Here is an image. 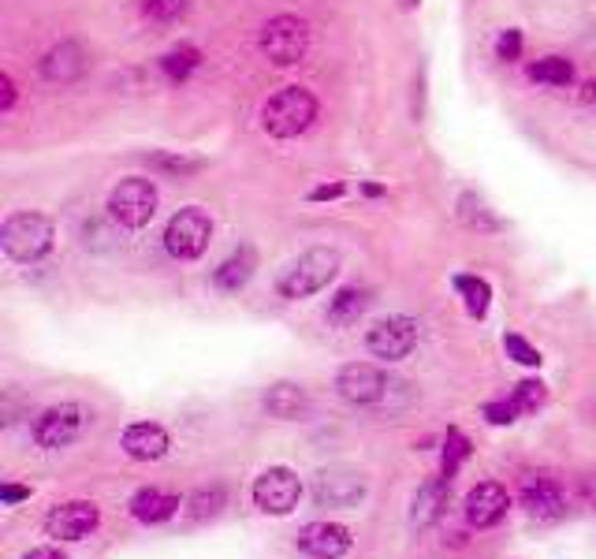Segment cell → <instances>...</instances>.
<instances>
[{
	"instance_id": "32",
	"label": "cell",
	"mask_w": 596,
	"mask_h": 559,
	"mask_svg": "<svg viewBox=\"0 0 596 559\" xmlns=\"http://www.w3.org/2000/svg\"><path fill=\"white\" fill-rule=\"evenodd\" d=\"M515 407L522 410V414H529V410H537L544 403V399H548V392H544V384L541 381H522L515 388Z\"/></svg>"
},
{
	"instance_id": "6",
	"label": "cell",
	"mask_w": 596,
	"mask_h": 559,
	"mask_svg": "<svg viewBox=\"0 0 596 559\" xmlns=\"http://www.w3.org/2000/svg\"><path fill=\"white\" fill-rule=\"evenodd\" d=\"M310 49V27L298 15H276L261 30V53L269 56L276 68H291Z\"/></svg>"
},
{
	"instance_id": "2",
	"label": "cell",
	"mask_w": 596,
	"mask_h": 559,
	"mask_svg": "<svg viewBox=\"0 0 596 559\" xmlns=\"http://www.w3.org/2000/svg\"><path fill=\"white\" fill-rule=\"evenodd\" d=\"M317 120V97L302 86H284L280 94H272L261 109V127L272 138H298L306 135Z\"/></svg>"
},
{
	"instance_id": "37",
	"label": "cell",
	"mask_w": 596,
	"mask_h": 559,
	"mask_svg": "<svg viewBox=\"0 0 596 559\" xmlns=\"http://www.w3.org/2000/svg\"><path fill=\"white\" fill-rule=\"evenodd\" d=\"M0 90H4V97H0V109L8 112L15 105V86H12V75H0Z\"/></svg>"
},
{
	"instance_id": "20",
	"label": "cell",
	"mask_w": 596,
	"mask_h": 559,
	"mask_svg": "<svg viewBox=\"0 0 596 559\" xmlns=\"http://www.w3.org/2000/svg\"><path fill=\"white\" fill-rule=\"evenodd\" d=\"M261 403H265V410H269L272 418H280V422H295V418H302L306 407H310V399H306V392H302V384H291V381L269 384V392H265Z\"/></svg>"
},
{
	"instance_id": "22",
	"label": "cell",
	"mask_w": 596,
	"mask_h": 559,
	"mask_svg": "<svg viewBox=\"0 0 596 559\" xmlns=\"http://www.w3.org/2000/svg\"><path fill=\"white\" fill-rule=\"evenodd\" d=\"M254 265H258L254 250H250V246H243L239 254H231V258L220 265L217 273H213V280H217L220 291H239V287H246V280L254 276Z\"/></svg>"
},
{
	"instance_id": "5",
	"label": "cell",
	"mask_w": 596,
	"mask_h": 559,
	"mask_svg": "<svg viewBox=\"0 0 596 559\" xmlns=\"http://www.w3.org/2000/svg\"><path fill=\"white\" fill-rule=\"evenodd\" d=\"M209 235H213V220H209V213L198 209V205H187V209H179L176 217L168 220V228H164V246H168L172 258L194 261L205 254Z\"/></svg>"
},
{
	"instance_id": "23",
	"label": "cell",
	"mask_w": 596,
	"mask_h": 559,
	"mask_svg": "<svg viewBox=\"0 0 596 559\" xmlns=\"http://www.w3.org/2000/svg\"><path fill=\"white\" fill-rule=\"evenodd\" d=\"M529 79L544 86H570L574 82V64L567 56H544L537 64H529Z\"/></svg>"
},
{
	"instance_id": "35",
	"label": "cell",
	"mask_w": 596,
	"mask_h": 559,
	"mask_svg": "<svg viewBox=\"0 0 596 559\" xmlns=\"http://www.w3.org/2000/svg\"><path fill=\"white\" fill-rule=\"evenodd\" d=\"M23 500H30V489L27 485H0V504L4 507H12V504H23Z\"/></svg>"
},
{
	"instance_id": "14",
	"label": "cell",
	"mask_w": 596,
	"mask_h": 559,
	"mask_svg": "<svg viewBox=\"0 0 596 559\" xmlns=\"http://www.w3.org/2000/svg\"><path fill=\"white\" fill-rule=\"evenodd\" d=\"M522 507L529 519L537 522H559L567 515V496L552 478H526L522 481Z\"/></svg>"
},
{
	"instance_id": "34",
	"label": "cell",
	"mask_w": 596,
	"mask_h": 559,
	"mask_svg": "<svg viewBox=\"0 0 596 559\" xmlns=\"http://www.w3.org/2000/svg\"><path fill=\"white\" fill-rule=\"evenodd\" d=\"M518 414H522V410L515 407V399H511V403H507V399H503V403H488L485 407V418L492 425H511L518 418Z\"/></svg>"
},
{
	"instance_id": "40",
	"label": "cell",
	"mask_w": 596,
	"mask_h": 559,
	"mask_svg": "<svg viewBox=\"0 0 596 559\" xmlns=\"http://www.w3.org/2000/svg\"><path fill=\"white\" fill-rule=\"evenodd\" d=\"M414 4H418V0H407V8H414Z\"/></svg>"
},
{
	"instance_id": "18",
	"label": "cell",
	"mask_w": 596,
	"mask_h": 559,
	"mask_svg": "<svg viewBox=\"0 0 596 559\" xmlns=\"http://www.w3.org/2000/svg\"><path fill=\"white\" fill-rule=\"evenodd\" d=\"M86 71V53H82L79 41H60V45H53L49 53H45V60H41V75L49 82H75Z\"/></svg>"
},
{
	"instance_id": "38",
	"label": "cell",
	"mask_w": 596,
	"mask_h": 559,
	"mask_svg": "<svg viewBox=\"0 0 596 559\" xmlns=\"http://www.w3.org/2000/svg\"><path fill=\"white\" fill-rule=\"evenodd\" d=\"M23 559H68V556H64L60 548H53V545H41V548H30Z\"/></svg>"
},
{
	"instance_id": "4",
	"label": "cell",
	"mask_w": 596,
	"mask_h": 559,
	"mask_svg": "<svg viewBox=\"0 0 596 559\" xmlns=\"http://www.w3.org/2000/svg\"><path fill=\"white\" fill-rule=\"evenodd\" d=\"M153 213H157V187H153L149 179L127 176V179H120V183L112 187L109 217L116 220V224L131 228V232H138V228H146L149 220H153Z\"/></svg>"
},
{
	"instance_id": "27",
	"label": "cell",
	"mask_w": 596,
	"mask_h": 559,
	"mask_svg": "<svg viewBox=\"0 0 596 559\" xmlns=\"http://www.w3.org/2000/svg\"><path fill=\"white\" fill-rule=\"evenodd\" d=\"M466 459H470V440L462 437L459 429H451V433H447V444H444V474H440V478H455V474H459V466L466 463Z\"/></svg>"
},
{
	"instance_id": "9",
	"label": "cell",
	"mask_w": 596,
	"mask_h": 559,
	"mask_svg": "<svg viewBox=\"0 0 596 559\" xmlns=\"http://www.w3.org/2000/svg\"><path fill=\"white\" fill-rule=\"evenodd\" d=\"M418 336L421 328L414 317H384V321H377V325L369 328L366 336V347L373 358H384V362H399V358H407L414 347H418Z\"/></svg>"
},
{
	"instance_id": "8",
	"label": "cell",
	"mask_w": 596,
	"mask_h": 559,
	"mask_svg": "<svg viewBox=\"0 0 596 559\" xmlns=\"http://www.w3.org/2000/svg\"><path fill=\"white\" fill-rule=\"evenodd\" d=\"M298 496H302V481H298V474L287 470V466H269V470H261V478L254 481V504H258V511L276 515V519H284V515L295 511Z\"/></svg>"
},
{
	"instance_id": "21",
	"label": "cell",
	"mask_w": 596,
	"mask_h": 559,
	"mask_svg": "<svg viewBox=\"0 0 596 559\" xmlns=\"http://www.w3.org/2000/svg\"><path fill=\"white\" fill-rule=\"evenodd\" d=\"M369 302H373L369 299V287H358V284L339 287L336 295H332V302H328V321L336 328L358 325V317L369 310Z\"/></svg>"
},
{
	"instance_id": "16",
	"label": "cell",
	"mask_w": 596,
	"mask_h": 559,
	"mask_svg": "<svg viewBox=\"0 0 596 559\" xmlns=\"http://www.w3.org/2000/svg\"><path fill=\"white\" fill-rule=\"evenodd\" d=\"M123 451L131 455V459H138V463H157V459H164L168 455V448H172V440H168V433H164L157 422H135L123 429Z\"/></svg>"
},
{
	"instance_id": "39",
	"label": "cell",
	"mask_w": 596,
	"mask_h": 559,
	"mask_svg": "<svg viewBox=\"0 0 596 559\" xmlns=\"http://www.w3.org/2000/svg\"><path fill=\"white\" fill-rule=\"evenodd\" d=\"M589 97H593V101H596V82H593V86H589Z\"/></svg>"
},
{
	"instance_id": "15",
	"label": "cell",
	"mask_w": 596,
	"mask_h": 559,
	"mask_svg": "<svg viewBox=\"0 0 596 559\" xmlns=\"http://www.w3.org/2000/svg\"><path fill=\"white\" fill-rule=\"evenodd\" d=\"M507 489L496 485V481H481L474 489L466 492V522L477 526V530H488V526H496V522L507 515Z\"/></svg>"
},
{
	"instance_id": "26",
	"label": "cell",
	"mask_w": 596,
	"mask_h": 559,
	"mask_svg": "<svg viewBox=\"0 0 596 559\" xmlns=\"http://www.w3.org/2000/svg\"><path fill=\"white\" fill-rule=\"evenodd\" d=\"M202 64V56H198V49H190V45H179V49H172V53L164 56V75L172 82H183L190 75V71Z\"/></svg>"
},
{
	"instance_id": "11",
	"label": "cell",
	"mask_w": 596,
	"mask_h": 559,
	"mask_svg": "<svg viewBox=\"0 0 596 559\" xmlns=\"http://www.w3.org/2000/svg\"><path fill=\"white\" fill-rule=\"evenodd\" d=\"M362 496H366V478L354 470L332 466V470H321L313 478V500L321 507H358Z\"/></svg>"
},
{
	"instance_id": "3",
	"label": "cell",
	"mask_w": 596,
	"mask_h": 559,
	"mask_svg": "<svg viewBox=\"0 0 596 559\" xmlns=\"http://www.w3.org/2000/svg\"><path fill=\"white\" fill-rule=\"evenodd\" d=\"M53 220L41 217V213H15L4 220L0 228V246L4 254L19 265H34L53 250Z\"/></svg>"
},
{
	"instance_id": "29",
	"label": "cell",
	"mask_w": 596,
	"mask_h": 559,
	"mask_svg": "<svg viewBox=\"0 0 596 559\" xmlns=\"http://www.w3.org/2000/svg\"><path fill=\"white\" fill-rule=\"evenodd\" d=\"M503 351H507V358H515L518 366H541V351L529 340H522L518 332H507V336H503Z\"/></svg>"
},
{
	"instance_id": "17",
	"label": "cell",
	"mask_w": 596,
	"mask_h": 559,
	"mask_svg": "<svg viewBox=\"0 0 596 559\" xmlns=\"http://www.w3.org/2000/svg\"><path fill=\"white\" fill-rule=\"evenodd\" d=\"M447 492H451V481L447 478H433L425 481L418 492H414V504H410V526L414 530H429L433 522H440L447 507Z\"/></svg>"
},
{
	"instance_id": "13",
	"label": "cell",
	"mask_w": 596,
	"mask_h": 559,
	"mask_svg": "<svg viewBox=\"0 0 596 559\" xmlns=\"http://www.w3.org/2000/svg\"><path fill=\"white\" fill-rule=\"evenodd\" d=\"M298 548L310 559H339L351 552V530L339 522H310L298 530Z\"/></svg>"
},
{
	"instance_id": "31",
	"label": "cell",
	"mask_w": 596,
	"mask_h": 559,
	"mask_svg": "<svg viewBox=\"0 0 596 559\" xmlns=\"http://www.w3.org/2000/svg\"><path fill=\"white\" fill-rule=\"evenodd\" d=\"M142 12L153 23H172V19H179V15L187 12V0H142Z\"/></svg>"
},
{
	"instance_id": "1",
	"label": "cell",
	"mask_w": 596,
	"mask_h": 559,
	"mask_svg": "<svg viewBox=\"0 0 596 559\" xmlns=\"http://www.w3.org/2000/svg\"><path fill=\"white\" fill-rule=\"evenodd\" d=\"M339 273V254L328 250V246H313L306 254H298L291 265H287L280 280H276V291L284 299L298 302V299H310L317 291H325Z\"/></svg>"
},
{
	"instance_id": "10",
	"label": "cell",
	"mask_w": 596,
	"mask_h": 559,
	"mask_svg": "<svg viewBox=\"0 0 596 559\" xmlns=\"http://www.w3.org/2000/svg\"><path fill=\"white\" fill-rule=\"evenodd\" d=\"M336 388L347 403H354V407H369V403H380V399H384V392H388V377H384L373 362H351V366L339 369Z\"/></svg>"
},
{
	"instance_id": "28",
	"label": "cell",
	"mask_w": 596,
	"mask_h": 559,
	"mask_svg": "<svg viewBox=\"0 0 596 559\" xmlns=\"http://www.w3.org/2000/svg\"><path fill=\"white\" fill-rule=\"evenodd\" d=\"M187 507H190V519H213L220 507H224V489H220V485H213V489H198L187 500Z\"/></svg>"
},
{
	"instance_id": "24",
	"label": "cell",
	"mask_w": 596,
	"mask_h": 559,
	"mask_svg": "<svg viewBox=\"0 0 596 559\" xmlns=\"http://www.w3.org/2000/svg\"><path fill=\"white\" fill-rule=\"evenodd\" d=\"M455 291L466 302V314L470 317H485L488 302H492V287L481 280V276H455Z\"/></svg>"
},
{
	"instance_id": "12",
	"label": "cell",
	"mask_w": 596,
	"mask_h": 559,
	"mask_svg": "<svg viewBox=\"0 0 596 559\" xmlns=\"http://www.w3.org/2000/svg\"><path fill=\"white\" fill-rule=\"evenodd\" d=\"M101 522V511L90 500H68V504H56L45 519V533L56 537V541H82L86 533L97 530Z\"/></svg>"
},
{
	"instance_id": "36",
	"label": "cell",
	"mask_w": 596,
	"mask_h": 559,
	"mask_svg": "<svg viewBox=\"0 0 596 559\" xmlns=\"http://www.w3.org/2000/svg\"><path fill=\"white\" fill-rule=\"evenodd\" d=\"M343 183H325V187H317V191H310L313 202H332V198H343Z\"/></svg>"
},
{
	"instance_id": "7",
	"label": "cell",
	"mask_w": 596,
	"mask_h": 559,
	"mask_svg": "<svg viewBox=\"0 0 596 559\" xmlns=\"http://www.w3.org/2000/svg\"><path fill=\"white\" fill-rule=\"evenodd\" d=\"M90 425V410L82 403H60V407H49L34 422V444L45 451L68 448L82 437V429Z\"/></svg>"
},
{
	"instance_id": "25",
	"label": "cell",
	"mask_w": 596,
	"mask_h": 559,
	"mask_svg": "<svg viewBox=\"0 0 596 559\" xmlns=\"http://www.w3.org/2000/svg\"><path fill=\"white\" fill-rule=\"evenodd\" d=\"M459 217L470 224V228H481V232H500V220L488 213V205L477 198V194H462L459 198Z\"/></svg>"
},
{
	"instance_id": "19",
	"label": "cell",
	"mask_w": 596,
	"mask_h": 559,
	"mask_svg": "<svg viewBox=\"0 0 596 559\" xmlns=\"http://www.w3.org/2000/svg\"><path fill=\"white\" fill-rule=\"evenodd\" d=\"M131 515H135L142 526H157V522H168L179 511V496L161 489H138L131 496Z\"/></svg>"
},
{
	"instance_id": "30",
	"label": "cell",
	"mask_w": 596,
	"mask_h": 559,
	"mask_svg": "<svg viewBox=\"0 0 596 559\" xmlns=\"http://www.w3.org/2000/svg\"><path fill=\"white\" fill-rule=\"evenodd\" d=\"M153 164L161 172H172V176H187V172H198L202 168V157H187V153H153Z\"/></svg>"
},
{
	"instance_id": "33",
	"label": "cell",
	"mask_w": 596,
	"mask_h": 559,
	"mask_svg": "<svg viewBox=\"0 0 596 559\" xmlns=\"http://www.w3.org/2000/svg\"><path fill=\"white\" fill-rule=\"evenodd\" d=\"M496 56L507 60V64L518 60V56H522V34H518V30H503L500 41H496Z\"/></svg>"
}]
</instances>
